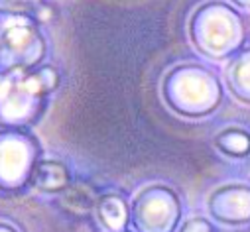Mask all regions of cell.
<instances>
[{"label":"cell","instance_id":"cell-10","mask_svg":"<svg viewBox=\"0 0 250 232\" xmlns=\"http://www.w3.org/2000/svg\"><path fill=\"white\" fill-rule=\"evenodd\" d=\"M181 232H213L211 224L203 218H191V220H187L181 228Z\"/></svg>","mask_w":250,"mask_h":232},{"label":"cell","instance_id":"cell-8","mask_svg":"<svg viewBox=\"0 0 250 232\" xmlns=\"http://www.w3.org/2000/svg\"><path fill=\"white\" fill-rule=\"evenodd\" d=\"M97 213H99V218L103 220V224L110 230H120L126 224V218H128L126 205H124V201L118 195H104L103 199H99Z\"/></svg>","mask_w":250,"mask_h":232},{"label":"cell","instance_id":"cell-7","mask_svg":"<svg viewBox=\"0 0 250 232\" xmlns=\"http://www.w3.org/2000/svg\"><path fill=\"white\" fill-rule=\"evenodd\" d=\"M97 195L93 191V187L85 185V183H77L73 187H67L61 195V205L63 209H67L73 214H87L93 211V207H97Z\"/></svg>","mask_w":250,"mask_h":232},{"label":"cell","instance_id":"cell-3","mask_svg":"<svg viewBox=\"0 0 250 232\" xmlns=\"http://www.w3.org/2000/svg\"><path fill=\"white\" fill-rule=\"evenodd\" d=\"M136 205V222L148 232L154 226L158 232H167L173 224V218L179 214V207H175L177 203L173 195L162 187H156L148 195L144 193Z\"/></svg>","mask_w":250,"mask_h":232},{"label":"cell","instance_id":"cell-9","mask_svg":"<svg viewBox=\"0 0 250 232\" xmlns=\"http://www.w3.org/2000/svg\"><path fill=\"white\" fill-rule=\"evenodd\" d=\"M217 146L234 157H242L250 154V134L240 128H229L217 136Z\"/></svg>","mask_w":250,"mask_h":232},{"label":"cell","instance_id":"cell-5","mask_svg":"<svg viewBox=\"0 0 250 232\" xmlns=\"http://www.w3.org/2000/svg\"><path fill=\"white\" fill-rule=\"evenodd\" d=\"M32 183L45 193L65 191L69 187V171L59 161H40L32 171Z\"/></svg>","mask_w":250,"mask_h":232},{"label":"cell","instance_id":"cell-1","mask_svg":"<svg viewBox=\"0 0 250 232\" xmlns=\"http://www.w3.org/2000/svg\"><path fill=\"white\" fill-rule=\"evenodd\" d=\"M246 26L242 14L229 4H207L197 14L195 41L201 51L213 57H227L242 49Z\"/></svg>","mask_w":250,"mask_h":232},{"label":"cell","instance_id":"cell-4","mask_svg":"<svg viewBox=\"0 0 250 232\" xmlns=\"http://www.w3.org/2000/svg\"><path fill=\"white\" fill-rule=\"evenodd\" d=\"M211 214L227 224H246L250 222V187L229 185L221 187L211 195L209 201Z\"/></svg>","mask_w":250,"mask_h":232},{"label":"cell","instance_id":"cell-6","mask_svg":"<svg viewBox=\"0 0 250 232\" xmlns=\"http://www.w3.org/2000/svg\"><path fill=\"white\" fill-rule=\"evenodd\" d=\"M227 85L230 93L250 104V47L240 49L227 67Z\"/></svg>","mask_w":250,"mask_h":232},{"label":"cell","instance_id":"cell-2","mask_svg":"<svg viewBox=\"0 0 250 232\" xmlns=\"http://www.w3.org/2000/svg\"><path fill=\"white\" fill-rule=\"evenodd\" d=\"M179 89L187 93L181 97L185 106L181 112L189 114H207L221 102V83L217 77L203 69H189V75H183Z\"/></svg>","mask_w":250,"mask_h":232}]
</instances>
